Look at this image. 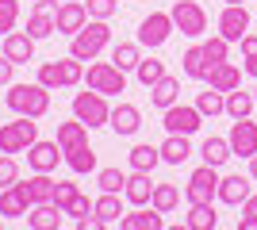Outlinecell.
<instances>
[{"mask_svg":"<svg viewBox=\"0 0 257 230\" xmlns=\"http://www.w3.org/2000/svg\"><path fill=\"white\" fill-rule=\"evenodd\" d=\"M107 127H111L119 138H131V134H139V127H142V111L135 108V104H115Z\"/></svg>","mask_w":257,"mask_h":230,"instance_id":"ac0fdd59","label":"cell"},{"mask_svg":"<svg viewBox=\"0 0 257 230\" xmlns=\"http://www.w3.org/2000/svg\"><path fill=\"white\" fill-rule=\"evenodd\" d=\"M62 215L65 211L58 207V203H31V211H27V226L31 230H58L62 226Z\"/></svg>","mask_w":257,"mask_h":230,"instance_id":"ffe728a7","label":"cell"},{"mask_svg":"<svg viewBox=\"0 0 257 230\" xmlns=\"http://www.w3.org/2000/svg\"><path fill=\"white\" fill-rule=\"evenodd\" d=\"M92 203H96V199H88L85 192H77V199L69 203V207H65V215H73V219H85V215H92Z\"/></svg>","mask_w":257,"mask_h":230,"instance_id":"bcb514c9","label":"cell"},{"mask_svg":"<svg viewBox=\"0 0 257 230\" xmlns=\"http://www.w3.org/2000/svg\"><path fill=\"white\" fill-rule=\"evenodd\" d=\"M85 81V62H77L73 54L69 58H54V62H43L39 66V85L54 88H77Z\"/></svg>","mask_w":257,"mask_h":230,"instance_id":"3957f363","label":"cell"},{"mask_svg":"<svg viewBox=\"0 0 257 230\" xmlns=\"http://www.w3.org/2000/svg\"><path fill=\"white\" fill-rule=\"evenodd\" d=\"M96 184H100V192H123L127 173L123 169H96Z\"/></svg>","mask_w":257,"mask_h":230,"instance_id":"ab89813d","label":"cell"},{"mask_svg":"<svg viewBox=\"0 0 257 230\" xmlns=\"http://www.w3.org/2000/svg\"><path fill=\"white\" fill-rule=\"evenodd\" d=\"M238 230H257V215L253 211H242V215H238Z\"/></svg>","mask_w":257,"mask_h":230,"instance_id":"c3c4849f","label":"cell"},{"mask_svg":"<svg viewBox=\"0 0 257 230\" xmlns=\"http://www.w3.org/2000/svg\"><path fill=\"white\" fill-rule=\"evenodd\" d=\"M249 176H253V180H257V153H253V157H249Z\"/></svg>","mask_w":257,"mask_h":230,"instance_id":"f907efd6","label":"cell"},{"mask_svg":"<svg viewBox=\"0 0 257 230\" xmlns=\"http://www.w3.org/2000/svg\"><path fill=\"white\" fill-rule=\"evenodd\" d=\"M242 211H253V215H257V192H249V199L242 203Z\"/></svg>","mask_w":257,"mask_h":230,"instance_id":"681fc988","label":"cell"},{"mask_svg":"<svg viewBox=\"0 0 257 230\" xmlns=\"http://www.w3.org/2000/svg\"><path fill=\"white\" fill-rule=\"evenodd\" d=\"M111 43V27H107V20H88L81 31L73 35V43H69V54L77 58V62H96L100 50Z\"/></svg>","mask_w":257,"mask_h":230,"instance_id":"7a4b0ae2","label":"cell"},{"mask_svg":"<svg viewBox=\"0 0 257 230\" xmlns=\"http://www.w3.org/2000/svg\"><path fill=\"white\" fill-rule=\"evenodd\" d=\"M200 123H204V115H200V108H188V104H173V108L161 111V127H165V134H196L200 131Z\"/></svg>","mask_w":257,"mask_h":230,"instance_id":"9c48e42d","label":"cell"},{"mask_svg":"<svg viewBox=\"0 0 257 230\" xmlns=\"http://www.w3.org/2000/svg\"><path fill=\"white\" fill-rule=\"evenodd\" d=\"M226 142H230V153H234V157H253L257 153V123L249 119H234L230 123V134H226Z\"/></svg>","mask_w":257,"mask_h":230,"instance_id":"7c38bea8","label":"cell"},{"mask_svg":"<svg viewBox=\"0 0 257 230\" xmlns=\"http://www.w3.org/2000/svg\"><path fill=\"white\" fill-rule=\"evenodd\" d=\"M85 81L88 88H96L104 96H119V92H127V73L115 66V62H92L85 69Z\"/></svg>","mask_w":257,"mask_h":230,"instance_id":"8992f818","label":"cell"},{"mask_svg":"<svg viewBox=\"0 0 257 230\" xmlns=\"http://www.w3.org/2000/svg\"><path fill=\"white\" fill-rule=\"evenodd\" d=\"M65 165L73 169V173H96V150L92 146H73V150H65Z\"/></svg>","mask_w":257,"mask_h":230,"instance_id":"1f68e13d","label":"cell"},{"mask_svg":"<svg viewBox=\"0 0 257 230\" xmlns=\"http://www.w3.org/2000/svg\"><path fill=\"white\" fill-rule=\"evenodd\" d=\"M223 4H246V0H223Z\"/></svg>","mask_w":257,"mask_h":230,"instance_id":"816d5d0a","label":"cell"},{"mask_svg":"<svg viewBox=\"0 0 257 230\" xmlns=\"http://www.w3.org/2000/svg\"><path fill=\"white\" fill-rule=\"evenodd\" d=\"M119 226H123V230H161V226H165V215H161L158 207H150V211L139 207V211H131V215L123 211Z\"/></svg>","mask_w":257,"mask_h":230,"instance_id":"d4e9b609","label":"cell"},{"mask_svg":"<svg viewBox=\"0 0 257 230\" xmlns=\"http://www.w3.org/2000/svg\"><path fill=\"white\" fill-rule=\"evenodd\" d=\"M219 226V215H215V203H192L188 215H184V230H215Z\"/></svg>","mask_w":257,"mask_h":230,"instance_id":"83f0119b","label":"cell"},{"mask_svg":"<svg viewBox=\"0 0 257 230\" xmlns=\"http://www.w3.org/2000/svg\"><path fill=\"white\" fill-rule=\"evenodd\" d=\"M31 142H39V123L31 115H20L16 123L0 127V153H27Z\"/></svg>","mask_w":257,"mask_h":230,"instance_id":"5b68a950","label":"cell"},{"mask_svg":"<svg viewBox=\"0 0 257 230\" xmlns=\"http://www.w3.org/2000/svg\"><path fill=\"white\" fill-rule=\"evenodd\" d=\"M173 31H177V27H173V16H169V12H150V16L139 23V46L158 50V46L169 43Z\"/></svg>","mask_w":257,"mask_h":230,"instance_id":"30bf717a","label":"cell"},{"mask_svg":"<svg viewBox=\"0 0 257 230\" xmlns=\"http://www.w3.org/2000/svg\"><path fill=\"white\" fill-rule=\"evenodd\" d=\"M177 100H181V77H161L158 85H150V104L154 108H173V104H177Z\"/></svg>","mask_w":257,"mask_h":230,"instance_id":"603a6c76","label":"cell"},{"mask_svg":"<svg viewBox=\"0 0 257 230\" xmlns=\"http://www.w3.org/2000/svg\"><path fill=\"white\" fill-rule=\"evenodd\" d=\"M92 211H96V219L104 222V226L119 222L123 219V199H119V192H100V199L92 203Z\"/></svg>","mask_w":257,"mask_h":230,"instance_id":"f1b7e54d","label":"cell"},{"mask_svg":"<svg viewBox=\"0 0 257 230\" xmlns=\"http://www.w3.org/2000/svg\"><path fill=\"white\" fill-rule=\"evenodd\" d=\"M196 108H200V115H226V92H219V88L207 85V92H200L196 96Z\"/></svg>","mask_w":257,"mask_h":230,"instance_id":"d590c367","label":"cell"},{"mask_svg":"<svg viewBox=\"0 0 257 230\" xmlns=\"http://www.w3.org/2000/svg\"><path fill=\"white\" fill-rule=\"evenodd\" d=\"M77 192H81V188H77L73 180H58V188H54V203L65 211V207H69V203L77 199Z\"/></svg>","mask_w":257,"mask_h":230,"instance_id":"f6af8a7d","label":"cell"},{"mask_svg":"<svg viewBox=\"0 0 257 230\" xmlns=\"http://www.w3.org/2000/svg\"><path fill=\"white\" fill-rule=\"evenodd\" d=\"M4 54L16 66H27V62H35V39L27 31H8L4 35Z\"/></svg>","mask_w":257,"mask_h":230,"instance_id":"d6986e66","label":"cell"},{"mask_svg":"<svg viewBox=\"0 0 257 230\" xmlns=\"http://www.w3.org/2000/svg\"><path fill=\"white\" fill-rule=\"evenodd\" d=\"M58 161H65V150L58 146V138L54 142H31L27 146V165H31V173H54L58 169Z\"/></svg>","mask_w":257,"mask_h":230,"instance_id":"4fadbf2b","label":"cell"},{"mask_svg":"<svg viewBox=\"0 0 257 230\" xmlns=\"http://www.w3.org/2000/svg\"><path fill=\"white\" fill-rule=\"evenodd\" d=\"M88 8V20H111L119 12V0H85Z\"/></svg>","mask_w":257,"mask_h":230,"instance_id":"b9f144b4","label":"cell"},{"mask_svg":"<svg viewBox=\"0 0 257 230\" xmlns=\"http://www.w3.org/2000/svg\"><path fill=\"white\" fill-rule=\"evenodd\" d=\"M27 211H31V199H27L20 180L8 184V188H0V215H4V219H27Z\"/></svg>","mask_w":257,"mask_h":230,"instance_id":"e0dca14e","label":"cell"},{"mask_svg":"<svg viewBox=\"0 0 257 230\" xmlns=\"http://www.w3.org/2000/svg\"><path fill=\"white\" fill-rule=\"evenodd\" d=\"M158 165H161V146H135V150H131V169L154 173Z\"/></svg>","mask_w":257,"mask_h":230,"instance_id":"e575fe53","label":"cell"},{"mask_svg":"<svg viewBox=\"0 0 257 230\" xmlns=\"http://www.w3.org/2000/svg\"><path fill=\"white\" fill-rule=\"evenodd\" d=\"M249 184H253V176H242V173H238V176H223V180H219V196H215V199L226 203V207H242V203L249 199V192H253Z\"/></svg>","mask_w":257,"mask_h":230,"instance_id":"2e32d148","label":"cell"},{"mask_svg":"<svg viewBox=\"0 0 257 230\" xmlns=\"http://www.w3.org/2000/svg\"><path fill=\"white\" fill-rule=\"evenodd\" d=\"M192 134H165V142H161V161L165 165H184L192 157V142H188Z\"/></svg>","mask_w":257,"mask_h":230,"instance_id":"7402d4cb","label":"cell"},{"mask_svg":"<svg viewBox=\"0 0 257 230\" xmlns=\"http://www.w3.org/2000/svg\"><path fill=\"white\" fill-rule=\"evenodd\" d=\"M219 180H223V176H219V169L204 161V165H200V169H196L192 176H188L184 199H188V203H211V199L219 196Z\"/></svg>","mask_w":257,"mask_h":230,"instance_id":"ba28073f","label":"cell"},{"mask_svg":"<svg viewBox=\"0 0 257 230\" xmlns=\"http://www.w3.org/2000/svg\"><path fill=\"white\" fill-rule=\"evenodd\" d=\"M253 96H257V88H253Z\"/></svg>","mask_w":257,"mask_h":230,"instance_id":"db71d44e","label":"cell"},{"mask_svg":"<svg viewBox=\"0 0 257 230\" xmlns=\"http://www.w3.org/2000/svg\"><path fill=\"white\" fill-rule=\"evenodd\" d=\"M169 16H173V27L181 35H188V39H204L207 35V12L196 0H177L169 8Z\"/></svg>","mask_w":257,"mask_h":230,"instance_id":"52a82bcc","label":"cell"},{"mask_svg":"<svg viewBox=\"0 0 257 230\" xmlns=\"http://www.w3.org/2000/svg\"><path fill=\"white\" fill-rule=\"evenodd\" d=\"M253 108H257L253 92H242V88H230V92H226V115H230V119H246Z\"/></svg>","mask_w":257,"mask_h":230,"instance_id":"4dcf8cb0","label":"cell"},{"mask_svg":"<svg viewBox=\"0 0 257 230\" xmlns=\"http://www.w3.org/2000/svg\"><path fill=\"white\" fill-rule=\"evenodd\" d=\"M12 77H16V62H12L8 54H0V85L8 88V85H12Z\"/></svg>","mask_w":257,"mask_h":230,"instance_id":"7dc6e473","label":"cell"},{"mask_svg":"<svg viewBox=\"0 0 257 230\" xmlns=\"http://www.w3.org/2000/svg\"><path fill=\"white\" fill-rule=\"evenodd\" d=\"M200 46H204V58L211 62V69L230 58V39H223V35H211V39H204Z\"/></svg>","mask_w":257,"mask_h":230,"instance_id":"74e56055","label":"cell"},{"mask_svg":"<svg viewBox=\"0 0 257 230\" xmlns=\"http://www.w3.org/2000/svg\"><path fill=\"white\" fill-rule=\"evenodd\" d=\"M135 77H139L142 85L150 88V85H158L161 77H165V62H158V58H142L139 62V69H135Z\"/></svg>","mask_w":257,"mask_h":230,"instance_id":"f35d334b","label":"cell"},{"mask_svg":"<svg viewBox=\"0 0 257 230\" xmlns=\"http://www.w3.org/2000/svg\"><path fill=\"white\" fill-rule=\"evenodd\" d=\"M54 23H58V35H69V39H73V35L88 23L85 0H62V4H58V16H54Z\"/></svg>","mask_w":257,"mask_h":230,"instance_id":"9a60e30c","label":"cell"},{"mask_svg":"<svg viewBox=\"0 0 257 230\" xmlns=\"http://www.w3.org/2000/svg\"><path fill=\"white\" fill-rule=\"evenodd\" d=\"M20 23V0H0V35L16 31Z\"/></svg>","mask_w":257,"mask_h":230,"instance_id":"60d3db41","label":"cell"},{"mask_svg":"<svg viewBox=\"0 0 257 230\" xmlns=\"http://www.w3.org/2000/svg\"><path fill=\"white\" fill-rule=\"evenodd\" d=\"M200 157L219 169V165H226L234 153H230V142H226V138H215V134H211V138H204V146H200Z\"/></svg>","mask_w":257,"mask_h":230,"instance_id":"d6a6232c","label":"cell"},{"mask_svg":"<svg viewBox=\"0 0 257 230\" xmlns=\"http://www.w3.org/2000/svg\"><path fill=\"white\" fill-rule=\"evenodd\" d=\"M20 184H23V192H27L31 203H50L58 180H50V173H35V176H27V180H20Z\"/></svg>","mask_w":257,"mask_h":230,"instance_id":"484cf974","label":"cell"},{"mask_svg":"<svg viewBox=\"0 0 257 230\" xmlns=\"http://www.w3.org/2000/svg\"><path fill=\"white\" fill-rule=\"evenodd\" d=\"M73 115L85 123L88 131H96V127H107V119H111L107 96H104V92H96V88H88V92H77V96H73Z\"/></svg>","mask_w":257,"mask_h":230,"instance_id":"277c9868","label":"cell"},{"mask_svg":"<svg viewBox=\"0 0 257 230\" xmlns=\"http://www.w3.org/2000/svg\"><path fill=\"white\" fill-rule=\"evenodd\" d=\"M242 54H246V62H242V69H246L249 77H257V35H242Z\"/></svg>","mask_w":257,"mask_h":230,"instance_id":"7bdbcfd3","label":"cell"},{"mask_svg":"<svg viewBox=\"0 0 257 230\" xmlns=\"http://www.w3.org/2000/svg\"><path fill=\"white\" fill-rule=\"evenodd\" d=\"M58 4H62V0H31L27 35H31L35 43H39V39H50V35H58V23H54V16H58Z\"/></svg>","mask_w":257,"mask_h":230,"instance_id":"8fae6325","label":"cell"},{"mask_svg":"<svg viewBox=\"0 0 257 230\" xmlns=\"http://www.w3.org/2000/svg\"><path fill=\"white\" fill-rule=\"evenodd\" d=\"M181 69L188 81H207V73H211V62L204 58V46H188L181 58Z\"/></svg>","mask_w":257,"mask_h":230,"instance_id":"4316f807","label":"cell"},{"mask_svg":"<svg viewBox=\"0 0 257 230\" xmlns=\"http://www.w3.org/2000/svg\"><path fill=\"white\" fill-rule=\"evenodd\" d=\"M0 226H4V215H0Z\"/></svg>","mask_w":257,"mask_h":230,"instance_id":"f5cc1de1","label":"cell"},{"mask_svg":"<svg viewBox=\"0 0 257 230\" xmlns=\"http://www.w3.org/2000/svg\"><path fill=\"white\" fill-rule=\"evenodd\" d=\"M111 62H115L123 73L139 69V62H142V46H139V43H119L115 50H111Z\"/></svg>","mask_w":257,"mask_h":230,"instance_id":"8d00e7d4","label":"cell"},{"mask_svg":"<svg viewBox=\"0 0 257 230\" xmlns=\"http://www.w3.org/2000/svg\"><path fill=\"white\" fill-rule=\"evenodd\" d=\"M123 196H127V203H135V207H146L150 203V196H154V180H150V173H135L127 176V188H123Z\"/></svg>","mask_w":257,"mask_h":230,"instance_id":"cb8c5ba5","label":"cell"},{"mask_svg":"<svg viewBox=\"0 0 257 230\" xmlns=\"http://www.w3.org/2000/svg\"><path fill=\"white\" fill-rule=\"evenodd\" d=\"M8 108L16 115H31V119H43L46 111H50V88L46 85H8Z\"/></svg>","mask_w":257,"mask_h":230,"instance_id":"6da1fadb","label":"cell"},{"mask_svg":"<svg viewBox=\"0 0 257 230\" xmlns=\"http://www.w3.org/2000/svg\"><path fill=\"white\" fill-rule=\"evenodd\" d=\"M249 31V8L246 4H223V16H219V35L230 39V43H242V35Z\"/></svg>","mask_w":257,"mask_h":230,"instance_id":"5bb4252c","label":"cell"},{"mask_svg":"<svg viewBox=\"0 0 257 230\" xmlns=\"http://www.w3.org/2000/svg\"><path fill=\"white\" fill-rule=\"evenodd\" d=\"M88 142V127L81 119H69V123H58V146L62 150H73V146H85Z\"/></svg>","mask_w":257,"mask_h":230,"instance_id":"f546056e","label":"cell"},{"mask_svg":"<svg viewBox=\"0 0 257 230\" xmlns=\"http://www.w3.org/2000/svg\"><path fill=\"white\" fill-rule=\"evenodd\" d=\"M20 180V165H16V157L12 153H0V188H8Z\"/></svg>","mask_w":257,"mask_h":230,"instance_id":"ee69618b","label":"cell"},{"mask_svg":"<svg viewBox=\"0 0 257 230\" xmlns=\"http://www.w3.org/2000/svg\"><path fill=\"white\" fill-rule=\"evenodd\" d=\"M150 207H158L161 215L181 207V188L177 184H154V196H150Z\"/></svg>","mask_w":257,"mask_h":230,"instance_id":"836d02e7","label":"cell"},{"mask_svg":"<svg viewBox=\"0 0 257 230\" xmlns=\"http://www.w3.org/2000/svg\"><path fill=\"white\" fill-rule=\"evenodd\" d=\"M242 73H246V69L234 66V62L226 58V62H219V66L207 73V85L219 88V92H230V88H242Z\"/></svg>","mask_w":257,"mask_h":230,"instance_id":"44dd1931","label":"cell"}]
</instances>
